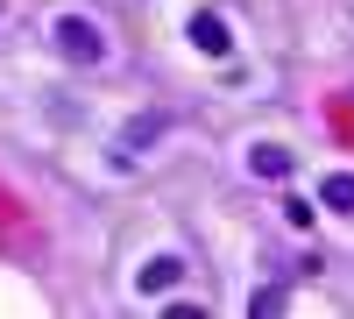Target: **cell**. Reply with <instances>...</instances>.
<instances>
[{"mask_svg": "<svg viewBox=\"0 0 354 319\" xmlns=\"http://www.w3.org/2000/svg\"><path fill=\"white\" fill-rule=\"evenodd\" d=\"M192 43H198L205 57H227V50H234V36H227L220 15H192Z\"/></svg>", "mask_w": 354, "mask_h": 319, "instance_id": "3", "label": "cell"}, {"mask_svg": "<svg viewBox=\"0 0 354 319\" xmlns=\"http://www.w3.org/2000/svg\"><path fill=\"white\" fill-rule=\"evenodd\" d=\"M248 170H255V178H270V185H283V178H290V149L255 142V149H248Z\"/></svg>", "mask_w": 354, "mask_h": 319, "instance_id": "2", "label": "cell"}, {"mask_svg": "<svg viewBox=\"0 0 354 319\" xmlns=\"http://www.w3.org/2000/svg\"><path fill=\"white\" fill-rule=\"evenodd\" d=\"M57 50H64L71 64H100V57H106V36H100V21L64 15V21H57Z\"/></svg>", "mask_w": 354, "mask_h": 319, "instance_id": "1", "label": "cell"}, {"mask_svg": "<svg viewBox=\"0 0 354 319\" xmlns=\"http://www.w3.org/2000/svg\"><path fill=\"white\" fill-rule=\"evenodd\" d=\"M319 199H326L333 213H354V178H347V170H340V178H326V185H319Z\"/></svg>", "mask_w": 354, "mask_h": 319, "instance_id": "4", "label": "cell"}, {"mask_svg": "<svg viewBox=\"0 0 354 319\" xmlns=\"http://www.w3.org/2000/svg\"><path fill=\"white\" fill-rule=\"evenodd\" d=\"M177 270H185L177 255H156V263L142 270V291H163V284H177Z\"/></svg>", "mask_w": 354, "mask_h": 319, "instance_id": "5", "label": "cell"}]
</instances>
